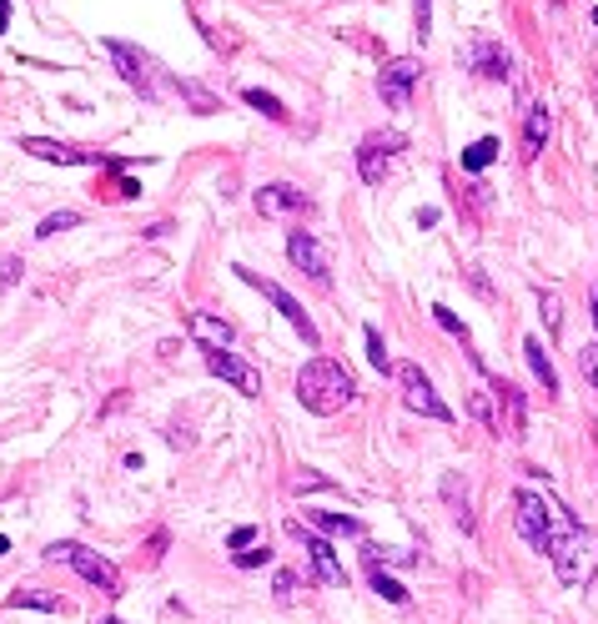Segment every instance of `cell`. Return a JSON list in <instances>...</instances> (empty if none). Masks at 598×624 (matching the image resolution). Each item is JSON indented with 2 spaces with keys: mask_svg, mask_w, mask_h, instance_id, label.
Segmentation results:
<instances>
[{
  "mask_svg": "<svg viewBox=\"0 0 598 624\" xmlns=\"http://www.w3.org/2000/svg\"><path fill=\"white\" fill-rule=\"evenodd\" d=\"M297 398H302L307 413L332 418V413H342V408L357 398V383H353V373H347L338 358H312L307 368L297 373Z\"/></svg>",
  "mask_w": 598,
  "mask_h": 624,
  "instance_id": "6da1fadb",
  "label": "cell"
},
{
  "mask_svg": "<svg viewBox=\"0 0 598 624\" xmlns=\"http://www.w3.org/2000/svg\"><path fill=\"white\" fill-rule=\"evenodd\" d=\"M548 559H553V574H558V584H568V589H583V584H594V574H598V534L583 529V524H568V529L553 539Z\"/></svg>",
  "mask_w": 598,
  "mask_h": 624,
  "instance_id": "7a4b0ae2",
  "label": "cell"
},
{
  "mask_svg": "<svg viewBox=\"0 0 598 624\" xmlns=\"http://www.w3.org/2000/svg\"><path fill=\"white\" fill-rule=\"evenodd\" d=\"M513 524H518L523 544L538 549V554H548L553 539H558V534H563L573 519H568L558 503H548L543 494H533V488H518V494H513Z\"/></svg>",
  "mask_w": 598,
  "mask_h": 624,
  "instance_id": "3957f363",
  "label": "cell"
},
{
  "mask_svg": "<svg viewBox=\"0 0 598 624\" xmlns=\"http://www.w3.org/2000/svg\"><path fill=\"white\" fill-rule=\"evenodd\" d=\"M106 56L116 61V71H121L126 86H131V91H141L146 101H161V96L171 91V81L161 76L156 56H146L141 46H126V41H106Z\"/></svg>",
  "mask_w": 598,
  "mask_h": 624,
  "instance_id": "277c9868",
  "label": "cell"
},
{
  "mask_svg": "<svg viewBox=\"0 0 598 624\" xmlns=\"http://www.w3.org/2000/svg\"><path fill=\"white\" fill-rule=\"evenodd\" d=\"M46 559H56V564H71L86 584H96L101 594H121V569L111 559H101L96 549H86V544H76V539H56V544L46 549Z\"/></svg>",
  "mask_w": 598,
  "mask_h": 624,
  "instance_id": "5b68a950",
  "label": "cell"
},
{
  "mask_svg": "<svg viewBox=\"0 0 598 624\" xmlns=\"http://www.w3.org/2000/svg\"><path fill=\"white\" fill-rule=\"evenodd\" d=\"M392 373H398V383H402V403L413 408V413H423V418H432V423H453V408L438 398L432 378L423 373L417 363H398Z\"/></svg>",
  "mask_w": 598,
  "mask_h": 624,
  "instance_id": "8992f818",
  "label": "cell"
},
{
  "mask_svg": "<svg viewBox=\"0 0 598 624\" xmlns=\"http://www.w3.org/2000/svg\"><path fill=\"white\" fill-rule=\"evenodd\" d=\"M402 146H408L402 131H372V136H362V146H357V176H362L368 187H383Z\"/></svg>",
  "mask_w": 598,
  "mask_h": 624,
  "instance_id": "52a82bcc",
  "label": "cell"
},
{
  "mask_svg": "<svg viewBox=\"0 0 598 624\" xmlns=\"http://www.w3.org/2000/svg\"><path fill=\"white\" fill-rule=\"evenodd\" d=\"M287 534L297 539V544L312 554V569H317V584H327V589H347V569H342V559H338V549L327 544L322 534L312 529V524H302V519H291L287 524Z\"/></svg>",
  "mask_w": 598,
  "mask_h": 624,
  "instance_id": "ba28073f",
  "label": "cell"
},
{
  "mask_svg": "<svg viewBox=\"0 0 598 624\" xmlns=\"http://www.w3.org/2000/svg\"><path fill=\"white\" fill-rule=\"evenodd\" d=\"M231 272H237L242 282H252V287H257L261 297H272V302H276V312H282V317H287L291 328L302 332V343H307V347H317V343H322V338H317V328H312V317L302 312V302H297V297H291L287 287H276V282H267L261 272H246V267H231Z\"/></svg>",
  "mask_w": 598,
  "mask_h": 624,
  "instance_id": "9c48e42d",
  "label": "cell"
},
{
  "mask_svg": "<svg viewBox=\"0 0 598 624\" xmlns=\"http://www.w3.org/2000/svg\"><path fill=\"white\" fill-rule=\"evenodd\" d=\"M206 373L221 378V383H231L242 398H257L261 393V373L252 368V363H242L237 353H227V347H206Z\"/></svg>",
  "mask_w": 598,
  "mask_h": 624,
  "instance_id": "30bf717a",
  "label": "cell"
},
{
  "mask_svg": "<svg viewBox=\"0 0 598 624\" xmlns=\"http://www.w3.org/2000/svg\"><path fill=\"white\" fill-rule=\"evenodd\" d=\"M417 76H423V61H413V56H398V61L383 66V76H377V91H383V101H387L392 111H408Z\"/></svg>",
  "mask_w": 598,
  "mask_h": 624,
  "instance_id": "8fae6325",
  "label": "cell"
},
{
  "mask_svg": "<svg viewBox=\"0 0 598 624\" xmlns=\"http://www.w3.org/2000/svg\"><path fill=\"white\" fill-rule=\"evenodd\" d=\"M488 388L498 398V433L523 438V428H528V398H523V388L508 383V378H493V373H488Z\"/></svg>",
  "mask_w": 598,
  "mask_h": 624,
  "instance_id": "7c38bea8",
  "label": "cell"
},
{
  "mask_svg": "<svg viewBox=\"0 0 598 624\" xmlns=\"http://www.w3.org/2000/svg\"><path fill=\"white\" fill-rule=\"evenodd\" d=\"M287 257H291V267L307 272L312 282H322V287L332 282V257H327V247L312 232H291L287 237Z\"/></svg>",
  "mask_w": 598,
  "mask_h": 624,
  "instance_id": "4fadbf2b",
  "label": "cell"
},
{
  "mask_svg": "<svg viewBox=\"0 0 598 624\" xmlns=\"http://www.w3.org/2000/svg\"><path fill=\"white\" fill-rule=\"evenodd\" d=\"M257 212L267 222H287V217H307L312 202L302 197L297 187H287V182H272V187H261L257 191Z\"/></svg>",
  "mask_w": 598,
  "mask_h": 624,
  "instance_id": "5bb4252c",
  "label": "cell"
},
{
  "mask_svg": "<svg viewBox=\"0 0 598 624\" xmlns=\"http://www.w3.org/2000/svg\"><path fill=\"white\" fill-rule=\"evenodd\" d=\"M20 152L41 156V161H56V167H101L106 156L101 152H86V146H66V141H46V136H26Z\"/></svg>",
  "mask_w": 598,
  "mask_h": 624,
  "instance_id": "9a60e30c",
  "label": "cell"
},
{
  "mask_svg": "<svg viewBox=\"0 0 598 624\" xmlns=\"http://www.w3.org/2000/svg\"><path fill=\"white\" fill-rule=\"evenodd\" d=\"M186 332H191L201 347H231V338H237V328H231L227 317H212V312H191V317H186Z\"/></svg>",
  "mask_w": 598,
  "mask_h": 624,
  "instance_id": "2e32d148",
  "label": "cell"
},
{
  "mask_svg": "<svg viewBox=\"0 0 598 624\" xmlns=\"http://www.w3.org/2000/svg\"><path fill=\"white\" fill-rule=\"evenodd\" d=\"M468 66H473L483 81H508V51L498 41H473L468 46Z\"/></svg>",
  "mask_w": 598,
  "mask_h": 624,
  "instance_id": "e0dca14e",
  "label": "cell"
},
{
  "mask_svg": "<svg viewBox=\"0 0 598 624\" xmlns=\"http://www.w3.org/2000/svg\"><path fill=\"white\" fill-rule=\"evenodd\" d=\"M548 131H553L548 106H528V116H523V161H538V156H543Z\"/></svg>",
  "mask_w": 598,
  "mask_h": 624,
  "instance_id": "ac0fdd59",
  "label": "cell"
},
{
  "mask_svg": "<svg viewBox=\"0 0 598 624\" xmlns=\"http://www.w3.org/2000/svg\"><path fill=\"white\" fill-rule=\"evenodd\" d=\"M362 564H368V584H372V589H377V594H383L387 604H408V599H413V594L402 589L398 579L387 574V569H383V564H377V559H372V554H362Z\"/></svg>",
  "mask_w": 598,
  "mask_h": 624,
  "instance_id": "d6986e66",
  "label": "cell"
},
{
  "mask_svg": "<svg viewBox=\"0 0 598 624\" xmlns=\"http://www.w3.org/2000/svg\"><path fill=\"white\" fill-rule=\"evenodd\" d=\"M523 358H528V368H533V378L538 383H543V393H558V373H553V358L548 353H543V343H538V338H528V343H523Z\"/></svg>",
  "mask_w": 598,
  "mask_h": 624,
  "instance_id": "ffe728a7",
  "label": "cell"
},
{
  "mask_svg": "<svg viewBox=\"0 0 598 624\" xmlns=\"http://www.w3.org/2000/svg\"><path fill=\"white\" fill-rule=\"evenodd\" d=\"M498 136H478L473 146H462V172H483V167H493L498 161Z\"/></svg>",
  "mask_w": 598,
  "mask_h": 624,
  "instance_id": "44dd1931",
  "label": "cell"
},
{
  "mask_svg": "<svg viewBox=\"0 0 598 624\" xmlns=\"http://www.w3.org/2000/svg\"><path fill=\"white\" fill-rule=\"evenodd\" d=\"M432 317H438V328H443V332H453V338H458V343H462V353H468V358H473V368H478V373H483V358H478V353H473V338H468V328H462V323H458V312H453V308H443V302H438V308H432Z\"/></svg>",
  "mask_w": 598,
  "mask_h": 624,
  "instance_id": "7402d4cb",
  "label": "cell"
},
{
  "mask_svg": "<svg viewBox=\"0 0 598 624\" xmlns=\"http://www.w3.org/2000/svg\"><path fill=\"white\" fill-rule=\"evenodd\" d=\"M242 101H246L252 111H261L267 121H287V106H282V101H276L272 91H261V86H246V91H242Z\"/></svg>",
  "mask_w": 598,
  "mask_h": 624,
  "instance_id": "603a6c76",
  "label": "cell"
},
{
  "mask_svg": "<svg viewBox=\"0 0 598 624\" xmlns=\"http://www.w3.org/2000/svg\"><path fill=\"white\" fill-rule=\"evenodd\" d=\"M5 604H11V609H46V614H56L61 599L46 594V589H16V594H5Z\"/></svg>",
  "mask_w": 598,
  "mask_h": 624,
  "instance_id": "cb8c5ba5",
  "label": "cell"
},
{
  "mask_svg": "<svg viewBox=\"0 0 598 624\" xmlns=\"http://www.w3.org/2000/svg\"><path fill=\"white\" fill-rule=\"evenodd\" d=\"M312 529H322V534H362V519H353V514H312Z\"/></svg>",
  "mask_w": 598,
  "mask_h": 624,
  "instance_id": "d4e9b609",
  "label": "cell"
},
{
  "mask_svg": "<svg viewBox=\"0 0 598 624\" xmlns=\"http://www.w3.org/2000/svg\"><path fill=\"white\" fill-rule=\"evenodd\" d=\"M443 494L453 503V519L462 524V534H473V509H468V494H458V479H443Z\"/></svg>",
  "mask_w": 598,
  "mask_h": 624,
  "instance_id": "484cf974",
  "label": "cell"
},
{
  "mask_svg": "<svg viewBox=\"0 0 598 624\" xmlns=\"http://www.w3.org/2000/svg\"><path fill=\"white\" fill-rule=\"evenodd\" d=\"M297 589H302V579L291 574V569H276V579H272V599H276V604H297Z\"/></svg>",
  "mask_w": 598,
  "mask_h": 624,
  "instance_id": "4316f807",
  "label": "cell"
},
{
  "mask_svg": "<svg viewBox=\"0 0 598 624\" xmlns=\"http://www.w3.org/2000/svg\"><path fill=\"white\" fill-rule=\"evenodd\" d=\"M71 227H81V212H50V217L35 227V237H61V232H71Z\"/></svg>",
  "mask_w": 598,
  "mask_h": 624,
  "instance_id": "83f0119b",
  "label": "cell"
},
{
  "mask_svg": "<svg viewBox=\"0 0 598 624\" xmlns=\"http://www.w3.org/2000/svg\"><path fill=\"white\" fill-rule=\"evenodd\" d=\"M368 363L377 368V373H392V358H387V343H383V332L368 328Z\"/></svg>",
  "mask_w": 598,
  "mask_h": 624,
  "instance_id": "f1b7e54d",
  "label": "cell"
},
{
  "mask_svg": "<svg viewBox=\"0 0 598 624\" xmlns=\"http://www.w3.org/2000/svg\"><path fill=\"white\" fill-rule=\"evenodd\" d=\"M176 91H182L186 101H191V106L201 111V116H212V111H216V96H212V91H201L197 81H182V86H176Z\"/></svg>",
  "mask_w": 598,
  "mask_h": 624,
  "instance_id": "f546056e",
  "label": "cell"
},
{
  "mask_svg": "<svg viewBox=\"0 0 598 624\" xmlns=\"http://www.w3.org/2000/svg\"><path fill=\"white\" fill-rule=\"evenodd\" d=\"M291 488H297V494H312V488H332V479H327V473H317V468H302V473L291 479Z\"/></svg>",
  "mask_w": 598,
  "mask_h": 624,
  "instance_id": "4dcf8cb0",
  "label": "cell"
},
{
  "mask_svg": "<svg viewBox=\"0 0 598 624\" xmlns=\"http://www.w3.org/2000/svg\"><path fill=\"white\" fill-rule=\"evenodd\" d=\"M261 564H272V549L267 544H252V549L237 554V569H261Z\"/></svg>",
  "mask_w": 598,
  "mask_h": 624,
  "instance_id": "1f68e13d",
  "label": "cell"
},
{
  "mask_svg": "<svg viewBox=\"0 0 598 624\" xmlns=\"http://www.w3.org/2000/svg\"><path fill=\"white\" fill-rule=\"evenodd\" d=\"M413 26H417V41L432 35V0H413Z\"/></svg>",
  "mask_w": 598,
  "mask_h": 624,
  "instance_id": "d6a6232c",
  "label": "cell"
},
{
  "mask_svg": "<svg viewBox=\"0 0 598 624\" xmlns=\"http://www.w3.org/2000/svg\"><path fill=\"white\" fill-rule=\"evenodd\" d=\"M20 272H26V262H20V257H0V287H16Z\"/></svg>",
  "mask_w": 598,
  "mask_h": 624,
  "instance_id": "836d02e7",
  "label": "cell"
},
{
  "mask_svg": "<svg viewBox=\"0 0 598 624\" xmlns=\"http://www.w3.org/2000/svg\"><path fill=\"white\" fill-rule=\"evenodd\" d=\"M579 368H583V378H588V383L598 388V343H588V347L579 353Z\"/></svg>",
  "mask_w": 598,
  "mask_h": 624,
  "instance_id": "e575fe53",
  "label": "cell"
},
{
  "mask_svg": "<svg viewBox=\"0 0 598 624\" xmlns=\"http://www.w3.org/2000/svg\"><path fill=\"white\" fill-rule=\"evenodd\" d=\"M538 302H543V317H548V332L563 328V312H558V297L553 292H538Z\"/></svg>",
  "mask_w": 598,
  "mask_h": 624,
  "instance_id": "d590c367",
  "label": "cell"
},
{
  "mask_svg": "<svg viewBox=\"0 0 598 624\" xmlns=\"http://www.w3.org/2000/svg\"><path fill=\"white\" fill-rule=\"evenodd\" d=\"M227 544L237 549V554H242V549H252V544H257V524H242V529H231Z\"/></svg>",
  "mask_w": 598,
  "mask_h": 624,
  "instance_id": "8d00e7d4",
  "label": "cell"
},
{
  "mask_svg": "<svg viewBox=\"0 0 598 624\" xmlns=\"http://www.w3.org/2000/svg\"><path fill=\"white\" fill-rule=\"evenodd\" d=\"M417 227H438V207H423V212H417Z\"/></svg>",
  "mask_w": 598,
  "mask_h": 624,
  "instance_id": "74e56055",
  "label": "cell"
},
{
  "mask_svg": "<svg viewBox=\"0 0 598 624\" xmlns=\"http://www.w3.org/2000/svg\"><path fill=\"white\" fill-rule=\"evenodd\" d=\"M588 308H594V312H588V317H594V328H598V282H594V287H588Z\"/></svg>",
  "mask_w": 598,
  "mask_h": 624,
  "instance_id": "f35d334b",
  "label": "cell"
},
{
  "mask_svg": "<svg viewBox=\"0 0 598 624\" xmlns=\"http://www.w3.org/2000/svg\"><path fill=\"white\" fill-rule=\"evenodd\" d=\"M11 26V0H0V31Z\"/></svg>",
  "mask_w": 598,
  "mask_h": 624,
  "instance_id": "ab89813d",
  "label": "cell"
},
{
  "mask_svg": "<svg viewBox=\"0 0 598 624\" xmlns=\"http://www.w3.org/2000/svg\"><path fill=\"white\" fill-rule=\"evenodd\" d=\"M5 549H11V539H5V534H0V554H5Z\"/></svg>",
  "mask_w": 598,
  "mask_h": 624,
  "instance_id": "60d3db41",
  "label": "cell"
},
{
  "mask_svg": "<svg viewBox=\"0 0 598 624\" xmlns=\"http://www.w3.org/2000/svg\"><path fill=\"white\" fill-rule=\"evenodd\" d=\"M101 624H121V620H101Z\"/></svg>",
  "mask_w": 598,
  "mask_h": 624,
  "instance_id": "b9f144b4",
  "label": "cell"
}]
</instances>
